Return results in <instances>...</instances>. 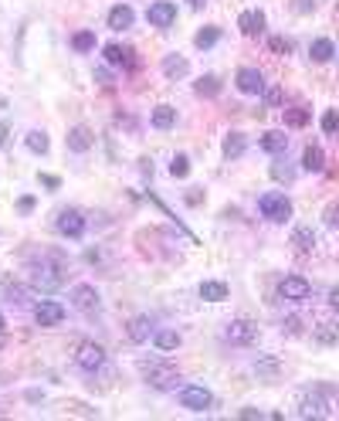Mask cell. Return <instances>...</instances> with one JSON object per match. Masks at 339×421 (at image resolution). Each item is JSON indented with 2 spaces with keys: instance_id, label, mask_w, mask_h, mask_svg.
Instances as JSON below:
<instances>
[{
  "instance_id": "20",
  "label": "cell",
  "mask_w": 339,
  "mask_h": 421,
  "mask_svg": "<svg viewBox=\"0 0 339 421\" xmlns=\"http://www.w3.org/2000/svg\"><path fill=\"white\" fill-rule=\"evenodd\" d=\"M200 299H204V303H224V299H228V286H224V282H217V279H210V282H200Z\"/></svg>"
},
{
  "instance_id": "46",
  "label": "cell",
  "mask_w": 339,
  "mask_h": 421,
  "mask_svg": "<svg viewBox=\"0 0 339 421\" xmlns=\"http://www.w3.org/2000/svg\"><path fill=\"white\" fill-rule=\"evenodd\" d=\"M3 139H7V126L0 123V146H3Z\"/></svg>"
},
{
  "instance_id": "27",
  "label": "cell",
  "mask_w": 339,
  "mask_h": 421,
  "mask_svg": "<svg viewBox=\"0 0 339 421\" xmlns=\"http://www.w3.org/2000/svg\"><path fill=\"white\" fill-rule=\"evenodd\" d=\"M163 72H166V79H183L187 75V58L183 54H166L163 58Z\"/></svg>"
},
{
  "instance_id": "3",
  "label": "cell",
  "mask_w": 339,
  "mask_h": 421,
  "mask_svg": "<svg viewBox=\"0 0 339 421\" xmlns=\"http://www.w3.org/2000/svg\"><path fill=\"white\" fill-rule=\"evenodd\" d=\"M258 210L271 221V224H285L288 217H292V201H288L285 194H261Z\"/></svg>"
},
{
  "instance_id": "12",
  "label": "cell",
  "mask_w": 339,
  "mask_h": 421,
  "mask_svg": "<svg viewBox=\"0 0 339 421\" xmlns=\"http://www.w3.org/2000/svg\"><path fill=\"white\" fill-rule=\"evenodd\" d=\"M146 21H150L153 27H170L173 21H177V7H173L170 0H157V3H150Z\"/></svg>"
},
{
  "instance_id": "37",
  "label": "cell",
  "mask_w": 339,
  "mask_h": 421,
  "mask_svg": "<svg viewBox=\"0 0 339 421\" xmlns=\"http://www.w3.org/2000/svg\"><path fill=\"white\" fill-rule=\"evenodd\" d=\"M268 48H271L275 54H288L292 52V41L282 38V34H271V38H268Z\"/></svg>"
},
{
  "instance_id": "43",
  "label": "cell",
  "mask_w": 339,
  "mask_h": 421,
  "mask_svg": "<svg viewBox=\"0 0 339 421\" xmlns=\"http://www.w3.org/2000/svg\"><path fill=\"white\" fill-rule=\"evenodd\" d=\"M329 306H333V309H336V313H339V286H336V289H333V292H329Z\"/></svg>"
},
{
  "instance_id": "32",
  "label": "cell",
  "mask_w": 339,
  "mask_h": 421,
  "mask_svg": "<svg viewBox=\"0 0 339 421\" xmlns=\"http://www.w3.org/2000/svg\"><path fill=\"white\" fill-rule=\"evenodd\" d=\"M194 92H197V95H204V99H214V95L221 92V82L214 79V75H204V79L194 82Z\"/></svg>"
},
{
  "instance_id": "24",
  "label": "cell",
  "mask_w": 339,
  "mask_h": 421,
  "mask_svg": "<svg viewBox=\"0 0 339 421\" xmlns=\"http://www.w3.org/2000/svg\"><path fill=\"white\" fill-rule=\"evenodd\" d=\"M180 333H177V330H157V333H153V346H157V350H163V353H170V350H177V346H180Z\"/></svg>"
},
{
  "instance_id": "19",
  "label": "cell",
  "mask_w": 339,
  "mask_h": 421,
  "mask_svg": "<svg viewBox=\"0 0 339 421\" xmlns=\"http://www.w3.org/2000/svg\"><path fill=\"white\" fill-rule=\"evenodd\" d=\"M255 374H258L261 381H278V377H282V360H278V357H258Z\"/></svg>"
},
{
  "instance_id": "13",
  "label": "cell",
  "mask_w": 339,
  "mask_h": 421,
  "mask_svg": "<svg viewBox=\"0 0 339 421\" xmlns=\"http://www.w3.org/2000/svg\"><path fill=\"white\" fill-rule=\"evenodd\" d=\"M299 415H302L306 421L326 418V415H329V401H326V397H319V395H306L302 401H299Z\"/></svg>"
},
{
  "instance_id": "15",
  "label": "cell",
  "mask_w": 339,
  "mask_h": 421,
  "mask_svg": "<svg viewBox=\"0 0 339 421\" xmlns=\"http://www.w3.org/2000/svg\"><path fill=\"white\" fill-rule=\"evenodd\" d=\"M261 150H265V153H271V157H282V153L288 150L285 130H268V132H261Z\"/></svg>"
},
{
  "instance_id": "31",
  "label": "cell",
  "mask_w": 339,
  "mask_h": 421,
  "mask_svg": "<svg viewBox=\"0 0 339 421\" xmlns=\"http://www.w3.org/2000/svg\"><path fill=\"white\" fill-rule=\"evenodd\" d=\"M292 245H295L299 252H313L315 231H313V228H306V224H302V228H295V231H292Z\"/></svg>"
},
{
  "instance_id": "29",
  "label": "cell",
  "mask_w": 339,
  "mask_h": 421,
  "mask_svg": "<svg viewBox=\"0 0 339 421\" xmlns=\"http://www.w3.org/2000/svg\"><path fill=\"white\" fill-rule=\"evenodd\" d=\"M244 146H248V139H244L241 132H228V136H224V157L228 160H237L244 153Z\"/></svg>"
},
{
  "instance_id": "41",
  "label": "cell",
  "mask_w": 339,
  "mask_h": 421,
  "mask_svg": "<svg viewBox=\"0 0 339 421\" xmlns=\"http://www.w3.org/2000/svg\"><path fill=\"white\" fill-rule=\"evenodd\" d=\"M34 204H38V201L27 194V197H21V201H17V210H21V214H31V210H34Z\"/></svg>"
},
{
  "instance_id": "16",
  "label": "cell",
  "mask_w": 339,
  "mask_h": 421,
  "mask_svg": "<svg viewBox=\"0 0 339 421\" xmlns=\"http://www.w3.org/2000/svg\"><path fill=\"white\" fill-rule=\"evenodd\" d=\"M237 27H241L244 38H258V34H265V14L261 10H244L237 17Z\"/></svg>"
},
{
  "instance_id": "14",
  "label": "cell",
  "mask_w": 339,
  "mask_h": 421,
  "mask_svg": "<svg viewBox=\"0 0 339 421\" xmlns=\"http://www.w3.org/2000/svg\"><path fill=\"white\" fill-rule=\"evenodd\" d=\"M65 143H68L72 153H88V150H92V130H88L85 123H79V126L68 130V139H65Z\"/></svg>"
},
{
  "instance_id": "38",
  "label": "cell",
  "mask_w": 339,
  "mask_h": 421,
  "mask_svg": "<svg viewBox=\"0 0 339 421\" xmlns=\"http://www.w3.org/2000/svg\"><path fill=\"white\" fill-rule=\"evenodd\" d=\"M170 174H173V177H187V174H190V160L183 157V153L180 157H173L170 160Z\"/></svg>"
},
{
  "instance_id": "1",
  "label": "cell",
  "mask_w": 339,
  "mask_h": 421,
  "mask_svg": "<svg viewBox=\"0 0 339 421\" xmlns=\"http://www.w3.org/2000/svg\"><path fill=\"white\" fill-rule=\"evenodd\" d=\"M143 381L157 391H177L180 388V370L166 360H157V364H143Z\"/></svg>"
},
{
  "instance_id": "25",
  "label": "cell",
  "mask_w": 339,
  "mask_h": 421,
  "mask_svg": "<svg viewBox=\"0 0 339 421\" xmlns=\"http://www.w3.org/2000/svg\"><path fill=\"white\" fill-rule=\"evenodd\" d=\"M302 167H306V170H322V167H326V153H322V146H315V143H309V146H306V153H302Z\"/></svg>"
},
{
  "instance_id": "17",
  "label": "cell",
  "mask_w": 339,
  "mask_h": 421,
  "mask_svg": "<svg viewBox=\"0 0 339 421\" xmlns=\"http://www.w3.org/2000/svg\"><path fill=\"white\" fill-rule=\"evenodd\" d=\"M129 340L132 343H146V340H153V319L150 316L143 313V316H132L129 319Z\"/></svg>"
},
{
  "instance_id": "5",
  "label": "cell",
  "mask_w": 339,
  "mask_h": 421,
  "mask_svg": "<svg viewBox=\"0 0 339 421\" xmlns=\"http://www.w3.org/2000/svg\"><path fill=\"white\" fill-rule=\"evenodd\" d=\"M54 231L61 238H81L85 235V214L75 208H65V210H58V217H54Z\"/></svg>"
},
{
  "instance_id": "28",
  "label": "cell",
  "mask_w": 339,
  "mask_h": 421,
  "mask_svg": "<svg viewBox=\"0 0 339 421\" xmlns=\"http://www.w3.org/2000/svg\"><path fill=\"white\" fill-rule=\"evenodd\" d=\"M217 38H221V27L207 24V27H200V31L194 34V45H197L200 52H207V48H214V45H217Z\"/></svg>"
},
{
  "instance_id": "7",
  "label": "cell",
  "mask_w": 339,
  "mask_h": 421,
  "mask_svg": "<svg viewBox=\"0 0 339 421\" xmlns=\"http://www.w3.org/2000/svg\"><path fill=\"white\" fill-rule=\"evenodd\" d=\"M177 401H180L183 408H190V411H204L214 404V395H210L207 388H200V384H187L177 391Z\"/></svg>"
},
{
  "instance_id": "44",
  "label": "cell",
  "mask_w": 339,
  "mask_h": 421,
  "mask_svg": "<svg viewBox=\"0 0 339 421\" xmlns=\"http://www.w3.org/2000/svg\"><path fill=\"white\" fill-rule=\"evenodd\" d=\"M85 262L95 265V262H99V252H95V248H88V252H85Z\"/></svg>"
},
{
  "instance_id": "2",
  "label": "cell",
  "mask_w": 339,
  "mask_h": 421,
  "mask_svg": "<svg viewBox=\"0 0 339 421\" xmlns=\"http://www.w3.org/2000/svg\"><path fill=\"white\" fill-rule=\"evenodd\" d=\"M31 282H34V289H41V292H58L65 286V268L52 262L31 265Z\"/></svg>"
},
{
  "instance_id": "21",
  "label": "cell",
  "mask_w": 339,
  "mask_h": 421,
  "mask_svg": "<svg viewBox=\"0 0 339 421\" xmlns=\"http://www.w3.org/2000/svg\"><path fill=\"white\" fill-rule=\"evenodd\" d=\"M150 123H153L157 130H173V126H177V109H173V105H157L153 116H150Z\"/></svg>"
},
{
  "instance_id": "42",
  "label": "cell",
  "mask_w": 339,
  "mask_h": 421,
  "mask_svg": "<svg viewBox=\"0 0 339 421\" xmlns=\"http://www.w3.org/2000/svg\"><path fill=\"white\" fill-rule=\"evenodd\" d=\"M41 184L48 187V190H58V187H61V181H58L54 174H41Z\"/></svg>"
},
{
  "instance_id": "26",
  "label": "cell",
  "mask_w": 339,
  "mask_h": 421,
  "mask_svg": "<svg viewBox=\"0 0 339 421\" xmlns=\"http://www.w3.org/2000/svg\"><path fill=\"white\" fill-rule=\"evenodd\" d=\"M24 146L31 150V153H41V157H45V153H48V146H52V139H48V132L31 130V132L24 136Z\"/></svg>"
},
{
  "instance_id": "39",
  "label": "cell",
  "mask_w": 339,
  "mask_h": 421,
  "mask_svg": "<svg viewBox=\"0 0 339 421\" xmlns=\"http://www.w3.org/2000/svg\"><path fill=\"white\" fill-rule=\"evenodd\" d=\"M322 221H326V228H336L339 231V201H333L329 208L322 210Z\"/></svg>"
},
{
  "instance_id": "23",
  "label": "cell",
  "mask_w": 339,
  "mask_h": 421,
  "mask_svg": "<svg viewBox=\"0 0 339 421\" xmlns=\"http://www.w3.org/2000/svg\"><path fill=\"white\" fill-rule=\"evenodd\" d=\"M309 123H313V116H309L306 105H292V109H285V126H292V130H306Z\"/></svg>"
},
{
  "instance_id": "40",
  "label": "cell",
  "mask_w": 339,
  "mask_h": 421,
  "mask_svg": "<svg viewBox=\"0 0 339 421\" xmlns=\"http://www.w3.org/2000/svg\"><path fill=\"white\" fill-rule=\"evenodd\" d=\"M265 99H268V105H282L285 102V92H282V89H268Z\"/></svg>"
},
{
  "instance_id": "4",
  "label": "cell",
  "mask_w": 339,
  "mask_h": 421,
  "mask_svg": "<svg viewBox=\"0 0 339 421\" xmlns=\"http://www.w3.org/2000/svg\"><path fill=\"white\" fill-rule=\"evenodd\" d=\"M224 340L231 343V346H251V343L258 340V323H251V319H231L224 326Z\"/></svg>"
},
{
  "instance_id": "34",
  "label": "cell",
  "mask_w": 339,
  "mask_h": 421,
  "mask_svg": "<svg viewBox=\"0 0 339 421\" xmlns=\"http://www.w3.org/2000/svg\"><path fill=\"white\" fill-rule=\"evenodd\" d=\"M292 174H295V170H292V163H282V160L275 157V163H271V181H282V184H288V181H292Z\"/></svg>"
},
{
  "instance_id": "45",
  "label": "cell",
  "mask_w": 339,
  "mask_h": 421,
  "mask_svg": "<svg viewBox=\"0 0 339 421\" xmlns=\"http://www.w3.org/2000/svg\"><path fill=\"white\" fill-rule=\"evenodd\" d=\"M187 3H190L194 10H204V3H207V0H187Z\"/></svg>"
},
{
  "instance_id": "47",
  "label": "cell",
  "mask_w": 339,
  "mask_h": 421,
  "mask_svg": "<svg viewBox=\"0 0 339 421\" xmlns=\"http://www.w3.org/2000/svg\"><path fill=\"white\" fill-rule=\"evenodd\" d=\"M0 333H3V313H0Z\"/></svg>"
},
{
  "instance_id": "10",
  "label": "cell",
  "mask_w": 339,
  "mask_h": 421,
  "mask_svg": "<svg viewBox=\"0 0 339 421\" xmlns=\"http://www.w3.org/2000/svg\"><path fill=\"white\" fill-rule=\"evenodd\" d=\"M237 92H241V95H261V92H265V79H261V72L258 68H251V65H248V68H237Z\"/></svg>"
},
{
  "instance_id": "11",
  "label": "cell",
  "mask_w": 339,
  "mask_h": 421,
  "mask_svg": "<svg viewBox=\"0 0 339 421\" xmlns=\"http://www.w3.org/2000/svg\"><path fill=\"white\" fill-rule=\"evenodd\" d=\"M278 292H282L285 299H292V303H302V299H309L313 286H309V279H306V275H285V279H282V286H278Z\"/></svg>"
},
{
  "instance_id": "18",
  "label": "cell",
  "mask_w": 339,
  "mask_h": 421,
  "mask_svg": "<svg viewBox=\"0 0 339 421\" xmlns=\"http://www.w3.org/2000/svg\"><path fill=\"white\" fill-rule=\"evenodd\" d=\"M132 21H136V14H132L129 3H116V7L109 10V27H112V31H129Z\"/></svg>"
},
{
  "instance_id": "35",
  "label": "cell",
  "mask_w": 339,
  "mask_h": 421,
  "mask_svg": "<svg viewBox=\"0 0 339 421\" xmlns=\"http://www.w3.org/2000/svg\"><path fill=\"white\" fill-rule=\"evenodd\" d=\"M102 54H105V61H109V65H116V68H123V65L129 61V52H123L119 45H109Z\"/></svg>"
},
{
  "instance_id": "9",
  "label": "cell",
  "mask_w": 339,
  "mask_h": 421,
  "mask_svg": "<svg viewBox=\"0 0 339 421\" xmlns=\"http://www.w3.org/2000/svg\"><path fill=\"white\" fill-rule=\"evenodd\" d=\"M61 319H65V306L54 303V299H41V303L34 306V323H38V326H58Z\"/></svg>"
},
{
  "instance_id": "6",
  "label": "cell",
  "mask_w": 339,
  "mask_h": 421,
  "mask_svg": "<svg viewBox=\"0 0 339 421\" xmlns=\"http://www.w3.org/2000/svg\"><path fill=\"white\" fill-rule=\"evenodd\" d=\"M105 360H109V357H105V346L95 340H85L79 350H75V364H79L81 370H88V374H92V370H102Z\"/></svg>"
},
{
  "instance_id": "30",
  "label": "cell",
  "mask_w": 339,
  "mask_h": 421,
  "mask_svg": "<svg viewBox=\"0 0 339 421\" xmlns=\"http://www.w3.org/2000/svg\"><path fill=\"white\" fill-rule=\"evenodd\" d=\"M315 340L326 343V346H336V343H339V319H333V323H322V326H315Z\"/></svg>"
},
{
  "instance_id": "36",
  "label": "cell",
  "mask_w": 339,
  "mask_h": 421,
  "mask_svg": "<svg viewBox=\"0 0 339 421\" xmlns=\"http://www.w3.org/2000/svg\"><path fill=\"white\" fill-rule=\"evenodd\" d=\"M322 132H326V136H336L339 132V112L336 109H326V112H322Z\"/></svg>"
},
{
  "instance_id": "22",
  "label": "cell",
  "mask_w": 339,
  "mask_h": 421,
  "mask_svg": "<svg viewBox=\"0 0 339 421\" xmlns=\"http://www.w3.org/2000/svg\"><path fill=\"white\" fill-rule=\"evenodd\" d=\"M309 58L313 61H333L336 58V45L329 38H315L313 45H309Z\"/></svg>"
},
{
  "instance_id": "33",
  "label": "cell",
  "mask_w": 339,
  "mask_h": 421,
  "mask_svg": "<svg viewBox=\"0 0 339 421\" xmlns=\"http://www.w3.org/2000/svg\"><path fill=\"white\" fill-rule=\"evenodd\" d=\"M95 41H99V38H95L92 31H79V34H72V48H75L79 54L92 52V48H95Z\"/></svg>"
},
{
  "instance_id": "8",
  "label": "cell",
  "mask_w": 339,
  "mask_h": 421,
  "mask_svg": "<svg viewBox=\"0 0 339 421\" xmlns=\"http://www.w3.org/2000/svg\"><path fill=\"white\" fill-rule=\"evenodd\" d=\"M99 303H102V299H99V289H95V286H88V282H79V286L72 289V306H75L79 313L92 316L95 309H99Z\"/></svg>"
}]
</instances>
